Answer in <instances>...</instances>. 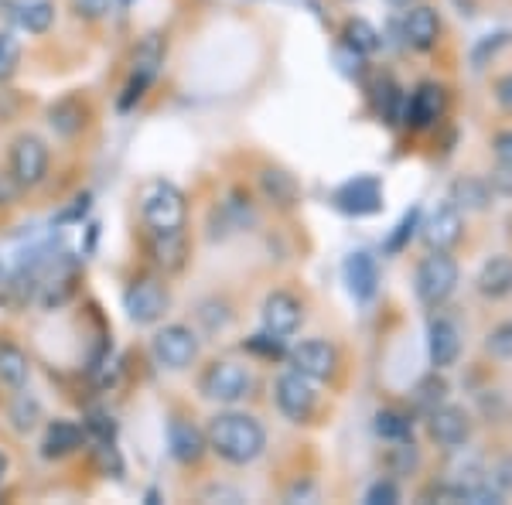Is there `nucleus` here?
Segmentation results:
<instances>
[{"label": "nucleus", "instance_id": "nucleus-1", "mask_svg": "<svg viewBox=\"0 0 512 505\" xmlns=\"http://www.w3.org/2000/svg\"><path fill=\"white\" fill-rule=\"evenodd\" d=\"M205 437H209L212 451L222 461H229V465H250V461L263 454V447H267V430H263L260 420L239 410L216 413Z\"/></svg>", "mask_w": 512, "mask_h": 505}, {"label": "nucleus", "instance_id": "nucleus-2", "mask_svg": "<svg viewBox=\"0 0 512 505\" xmlns=\"http://www.w3.org/2000/svg\"><path fill=\"white\" fill-rule=\"evenodd\" d=\"M188 202L185 192L171 181H151L140 192V222L147 236H178L185 233Z\"/></svg>", "mask_w": 512, "mask_h": 505}, {"label": "nucleus", "instance_id": "nucleus-3", "mask_svg": "<svg viewBox=\"0 0 512 505\" xmlns=\"http://www.w3.org/2000/svg\"><path fill=\"white\" fill-rule=\"evenodd\" d=\"M414 287L427 308H441L454 294V287H458V263H454V256L448 250H431V256H424L414 273Z\"/></svg>", "mask_w": 512, "mask_h": 505}, {"label": "nucleus", "instance_id": "nucleus-4", "mask_svg": "<svg viewBox=\"0 0 512 505\" xmlns=\"http://www.w3.org/2000/svg\"><path fill=\"white\" fill-rule=\"evenodd\" d=\"M161 65H164V38L161 35H147L134 48V59H130V79H127V86H123L120 110H134L140 99H144L147 89L154 86Z\"/></svg>", "mask_w": 512, "mask_h": 505}, {"label": "nucleus", "instance_id": "nucleus-5", "mask_svg": "<svg viewBox=\"0 0 512 505\" xmlns=\"http://www.w3.org/2000/svg\"><path fill=\"white\" fill-rule=\"evenodd\" d=\"M202 396L216 403H239L243 396H250L253 389V372L243 366V362L222 359L212 362L209 369L202 372Z\"/></svg>", "mask_w": 512, "mask_h": 505}, {"label": "nucleus", "instance_id": "nucleus-6", "mask_svg": "<svg viewBox=\"0 0 512 505\" xmlns=\"http://www.w3.org/2000/svg\"><path fill=\"white\" fill-rule=\"evenodd\" d=\"M48 154L45 140L35 134H21L11 144V154H7V168H11V181L18 188H38L48 175Z\"/></svg>", "mask_w": 512, "mask_h": 505}, {"label": "nucleus", "instance_id": "nucleus-7", "mask_svg": "<svg viewBox=\"0 0 512 505\" xmlns=\"http://www.w3.org/2000/svg\"><path fill=\"white\" fill-rule=\"evenodd\" d=\"M168 287L158 277H134L123 291V311L134 325H154L168 311Z\"/></svg>", "mask_w": 512, "mask_h": 505}, {"label": "nucleus", "instance_id": "nucleus-8", "mask_svg": "<svg viewBox=\"0 0 512 505\" xmlns=\"http://www.w3.org/2000/svg\"><path fill=\"white\" fill-rule=\"evenodd\" d=\"M274 396H277V407L284 413L287 420L294 424H304V420L315 417V407H318V393H315V379H308L304 372H284L274 386Z\"/></svg>", "mask_w": 512, "mask_h": 505}, {"label": "nucleus", "instance_id": "nucleus-9", "mask_svg": "<svg viewBox=\"0 0 512 505\" xmlns=\"http://www.w3.org/2000/svg\"><path fill=\"white\" fill-rule=\"evenodd\" d=\"M151 349H154L158 366L181 372L198 359V335L188 325H164L158 335H154Z\"/></svg>", "mask_w": 512, "mask_h": 505}, {"label": "nucleus", "instance_id": "nucleus-10", "mask_svg": "<svg viewBox=\"0 0 512 505\" xmlns=\"http://www.w3.org/2000/svg\"><path fill=\"white\" fill-rule=\"evenodd\" d=\"M444 103H448L444 89L437 82H424V86H417L414 93L403 99V123H410L414 130L434 127L444 117Z\"/></svg>", "mask_w": 512, "mask_h": 505}, {"label": "nucleus", "instance_id": "nucleus-11", "mask_svg": "<svg viewBox=\"0 0 512 505\" xmlns=\"http://www.w3.org/2000/svg\"><path fill=\"white\" fill-rule=\"evenodd\" d=\"M287 359H291V366L297 372H304L308 379H315V383H321V379H328L338 366V352L335 345L321 342V338H308V342L294 345L291 352H287Z\"/></svg>", "mask_w": 512, "mask_h": 505}, {"label": "nucleus", "instance_id": "nucleus-12", "mask_svg": "<svg viewBox=\"0 0 512 505\" xmlns=\"http://www.w3.org/2000/svg\"><path fill=\"white\" fill-rule=\"evenodd\" d=\"M301 301L291 294V291H274V294H267V301H263V311H260V318H263V331H270V335H277V338H291L297 325H301Z\"/></svg>", "mask_w": 512, "mask_h": 505}, {"label": "nucleus", "instance_id": "nucleus-13", "mask_svg": "<svg viewBox=\"0 0 512 505\" xmlns=\"http://www.w3.org/2000/svg\"><path fill=\"white\" fill-rule=\"evenodd\" d=\"M427 430H431V437L441 447H461L468 441V434H472V420H468V413L461 407L441 403L437 410L427 413Z\"/></svg>", "mask_w": 512, "mask_h": 505}, {"label": "nucleus", "instance_id": "nucleus-14", "mask_svg": "<svg viewBox=\"0 0 512 505\" xmlns=\"http://www.w3.org/2000/svg\"><path fill=\"white\" fill-rule=\"evenodd\" d=\"M168 451L181 465H198V461L205 458V451H209V437H205L192 420L175 417L168 424Z\"/></svg>", "mask_w": 512, "mask_h": 505}, {"label": "nucleus", "instance_id": "nucleus-15", "mask_svg": "<svg viewBox=\"0 0 512 505\" xmlns=\"http://www.w3.org/2000/svg\"><path fill=\"white\" fill-rule=\"evenodd\" d=\"M335 205L349 215H373L383 205V188L376 178H352L335 192Z\"/></svg>", "mask_w": 512, "mask_h": 505}, {"label": "nucleus", "instance_id": "nucleus-16", "mask_svg": "<svg viewBox=\"0 0 512 505\" xmlns=\"http://www.w3.org/2000/svg\"><path fill=\"white\" fill-rule=\"evenodd\" d=\"M86 427L76 424V420H52V424L45 427V437H41V454H45L48 461H59V458H69V454H76L82 444H86Z\"/></svg>", "mask_w": 512, "mask_h": 505}, {"label": "nucleus", "instance_id": "nucleus-17", "mask_svg": "<svg viewBox=\"0 0 512 505\" xmlns=\"http://www.w3.org/2000/svg\"><path fill=\"white\" fill-rule=\"evenodd\" d=\"M437 38H441V18H437L434 7H427V4L410 7L407 18H403V41H407L414 52H431L437 45Z\"/></svg>", "mask_w": 512, "mask_h": 505}, {"label": "nucleus", "instance_id": "nucleus-18", "mask_svg": "<svg viewBox=\"0 0 512 505\" xmlns=\"http://www.w3.org/2000/svg\"><path fill=\"white\" fill-rule=\"evenodd\" d=\"M427 352L434 369H451L461 355V331L451 318H434L427 328Z\"/></svg>", "mask_w": 512, "mask_h": 505}, {"label": "nucleus", "instance_id": "nucleus-19", "mask_svg": "<svg viewBox=\"0 0 512 505\" xmlns=\"http://www.w3.org/2000/svg\"><path fill=\"white\" fill-rule=\"evenodd\" d=\"M461 229H465V222H461V209H454L451 202H444L441 209L427 219L424 243L431 246V250H451V246L461 239Z\"/></svg>", "mask_w": 512, "mask_h": 505}, {"label": "nucleus", "instance_id": "nucleus-20", "mask_svg": "<svg viewBox=\"0 0 512 505\" xmlns=\"http://www.w3.org/2000/svg\"><path fill=\"white\" fill-rule=\"evenodd\" d=\"M345 284H349V294L355 301H373L376 287H379V267H376V256L359 250L349 256L345 263Z\"/></svg>", "mask_w": 512, "mask_h": 505}, {"label": "nucleus", "instance_id": "nucleus-21", "mask_svg": "<svg viewBox=\"0 0 512 505\" xmlns=\"http://www.w3.org/2000/svg\"><path fill=\"white\" fill-rule=\"evenodd\" d=\"M475 287H478V294L489 297V301L509 297L512 294V256H492V260H485L475 277Z\"/></svg>", "mask_w": 512, "mask_h": 505}, {"label": "nucleus", "instance_id": "nucleus-22", "mask_svg": "<svg viewBox=\"0 0 512 505\" xmlns=\"http://www.w3.org/2000/svg\"><path fill=\"white\" fill-rule=\"evenodd\" d=\"M86 120H89V110H86V103H82L79 96H62V99H55V103L48 106V127H52L59 137L82 134Z\"/></svg>", "mask_w": 512, "mask_h": 505}, {"label": "nucleus", "instance_id": "nucleus-23", "mask_svg": "<svg viewBox=\"0 0 512 505\" xmlns=\"http://www.w3.org/2000/svg\"><path fill=\"white\" fill-rule=\"evenodd\" d=\"M11 18L28 35H45L55 24V4L52 0H14Z\"/></svg>", "mask_w": 512, "mask_h": 505}, {"label": "nucleus", "instance_id": "nucleus-24", "mask_svg": "<svg viewBox=\"0 0 512 505\" xmlns=\"http://www.w3.org/2000/svg\"><path fill=\"white\" fill-rule=\"evenodd\" d=\"M448 202L454 209H465V212H485L492 205V185L485 178H458L451 185V198Z\"/></svg>", "mask_w": 512, "mask_h": 505}, {"label": "nucleus", "instance_id": "nucleus-25", "mask_svg": "<svg viewBox=\"0 0 512 505\" xmlns=\"http://www.w3.org/2000/svg\"><path fill=\"white\" fill-rule=\"evenodd\" d=\"M260 188L270 202L280 205V209H291L297 198H301V188H297L294 175H287L284 168H263L260 171Z\"/></svg>", "mask_w": 512, "mask_h": 505}, {"label": "nucleus", "instance_id": "nucleus-26", "mask_svg": "<svg viewBox=\"0 0 512 505\" xmlns=\"http://www.w3.org/2000/svg\"><path fill=\"white\" fill-rule=\"evenodd\" d=\"M31 376V359L14 342H0V383L11 389H24Z\"/></svg>", "mask_w": 512, "mask_h": 505}, {"label": "nucleus", "instance_id": "nucleus-27", "mask_svg": "<svg viewBox=\"0 0 512 505\" xmlns=\"http://www.w3.org/2000/svg\"><path fill=\"white\" fill-rule=\"evenodd\" d=\"M147 250H151L154 263H158L164 273H175V270L185 267V253H188L185 233H178V236H147Z\"/></svg>", "mask_w": 512, "mask_h": 505}, {"label": "nucleus", "instance_id": "nucleus-28", "mask_svg": "<svg viewBox=\"0 0 512 505\" xmlns=\"http://www.w3.org/2000/svg\"><path fill=\"white\" fill-rule=\"evenodd\" d=\"M376 434L383 437V441H390V444H403V441H410V437H414V420H410L403 410L386 407V410L376 413Z\"/></svg>", "mask_w": 512, "mask_h": 505}, {"label": "nucleus", "instance_id": "nucleus-29", "mask_svg": "<svg viewBox=\"0 0 512 505\" xmlns=\"http://www.w3.org/2000/svg\"><path fill=\"white\" fill-rule=\"evenodd\" d=\"M345 45H349L355 55H373V52H379L383 41H379V31L373 28V24L355 18V21L345 24Z\"/></svg>", "mask_w": 512, "mask_h": 505}, {"label": "nucleus", "instance_id": "nucleus-30", "mask_svg": "<svg viewBox=\"0 0 512 505\" xmlns=\"http://www.w3.org/2000/svg\"><path fill=\"white\" fill-rule=\"evenodd\" d=\"M414 400H417L420 410L431 413V410L441 407L444 400H448V383H444V379L437 376V372H431V376L420 379V383H417V396H414Z\"/></svg>", "mask_w": 512, "mask_h": 505}, {"label": "nucleus", "instance_id": "nucleus-31", "mask_svg": "<svg viewBox=\"0 0 512 505\" xmlns=\"http://www.w3.org/2000/svg\"><path fill=\"white\" fill-rule=\"evenodd\" d=\"M38 413H41L38 400H31L28 393H21V389H18V400H14V407H11L14 427H18V430H31V427L38 424Z\"/></svg>", "mask_w": 512, "mask_h": 505}, {"label": "nucleus", "instance_id": "nucleus-32", "mask_svg": "<svg viewBox=\"0 0 512 505\" xmlns=\"http://www.w3.org/2000/svg\"><path fill=\"white\" fill-rule=\"evenodd\" d=\"M485 349H489L495 359H512V318L489 331V342H485Z\"/></svg>", "mask_w": 512, "mask_h": 505}, {"label": "nucleus", "instance_id": "nucleus-33", "mask_svg": "<svg viewBox=\"0 0 512 505\" xmlns=\"http://www.w3.org/2000/svg\"><path fill=\"white\" fill-rule=\"evenodd\" d=\"M246 349H250L253 355H260V359H280L284 355V338L270 335V331H263V335H253L250 342H246Z\"/></svg>", "mask_w": 512, "mask_h": 505}, {"label": "nucleus", "instance_id": "nucleus-34", "mask_svg": "<svg viewBox=\"0 0 512 505\" xmlns=\"http://www.w3.org/2000/svg\"><path fill=\"white\" fill-rule=\"evenodd\" d=\"M18 59H21V45H18V38H14L11 31H0V79L11 76L14 65H18Z\"/></svg>", "mask_w": 512, "mask_h": 505}, {"label": "nucleus", "instance_id": "nucleus-35", "mask_svg": "<svg viewBox=\"0 0 512 505\" xmlns=\"http://www.w3.org/2000/svg\"><path fill=\"white\" fill-rule=\"evenodd\" d=\"M417 219H420V209H410L407 215H403V222L396 226V233L390 236V243H386V253H400L403 250V243H407V239L414 236Z\"/></svg>", "mask_w": 512, "mask_h": 505}, {"label": "nucleus", "instance_id": "nucleus-36", "mask_svg": "<svg viewBox=\"0 0 512 505\" xmlns=\"http://www.w3.org/2000/svg\"><path fill=\"white\" fill-rule=\"evenodd\" d=\"M366 502L369 505H393V502H400V488H396L390 478H379L376 485H369Z\"/></svg>", "mask_w": 512, "mask_h": 505}, {"label": "nucleus", "instance_id": "nucleus-37", "mask_svg": "<svg viewBox=\"0 0 512 505\" xmlns=\"http://www.w3.org/2000/svg\"><path fill=\"white\" fill-rule=\"evenodd\" d=\"M72 7H76L79 18H86V21H99V18H106V14H110L113 0H72Z\"/></svg>", "mask_w": 512, "mask_h": 505}, {"label": "nucleus", "instance_id": "nucleus-38", "mask_svg": "<svg viewBox=\"0 0 512 505\" xmlns=\"http://www.w3.org/2000/svg\"><path fill=\"white\" fill-rule=\"evenodd\" d=\"M506 41H509V35H489V38H485L482 45L475 48V69H482V65H485V55H495L502 45H506Z\"/></svg>", "mask_w": 512, "mask_h": 505}, {"label": "nucleus", "instance_id": "nucleus-39", "mask_svg": "<svg viewBox=\"0 0 512 505\" xmlns=\"http://www.w3.org/2000/svg\"><path fill=\"white\" fill-rule=\"evenodd\" d=\"M492 192H502V195H512V164H499L492 171Z\"/></svg>", "mask_w": 512, "mask_h": 505}, {"label": "nucleus", "instance_id": "nucleus-40", "mask_svg": "<svg viewBox=\"0 0 512 505\" xmlns=\"http://www.w3.org/2000/svg\"><path fill=\"white\" fill-rule=\"evenodd\" d=\"M495 103H499L506 113H512V72L502 79H495Z\"/></svg>", "mask_w": 512, "mask_h": 505}, {"label": "nucleus", "instance_id": "nucleus-41", "mask_svg": "<svg viewBox=\"0 0 512 505\" xmlns=\"http://www.w3.org/2000/svg\"><path fill=\"white\" fill-rule=\"evenodd\" d=\"M492 147H495V157H499V164H512V130H502V134H495Z\"/></svg>", "mask_w": 512, "mask_h": 505}, {"label": "nucleus", "instance_id": "nucleus-42", "mask_svg": "<svg viewBox=\"0 0 512 505\" xmlns=\"http://www.w3.org/2000/svg\"><path fill=\"white\" fill-rule=\"evenodd\" d=\"M492 482L502 488V492H512V458L502 461L499 468L492 471Z\"/></svg>", "mask_w": 512, "mask_h": 505}, {"label": "nucleus", "instance_id": "nucleus-43", "mask_svg": "<svg viewBox=\"0 0 512 505\" xmlns=\"http://www.w3.org/2000/svg\"><path fill=\"white\" fill-rule=\"evenodd\" d=\"M86 209H89V195H79V198H76V205H72L69 212H62V215H59V222H72V219H82V215H86Z\"/></svg>", "mask_w": 512, "mask_h": 505}, {"label": "nucleus", "instance_id": "nucleus-44", "mask_svg": "<svg viewBox=\"0 0 512 505\" xmlns=\"http://www.w3.org/2000/svg\"><path fill=\"white\" fill-rule=\"evenodd\" d=\"M7 468H11V465H7V454L0 451V485H4V478H7Z\"/></svg>", "mask_w": 512, "mask_h": 505}, {"label": "nucleus", "instance_id": "nucleus-45", "mask_svg": "<svg viewBox=\"0 0 512 505\" xmlns=\"http://www.w3.org/2000/svg\"><path fill=\"white\" fill-rule=\"evenodd\" d=\"M390 4H393V7H410L414 0H390Z\"/></svg>", "mask_w": 512, "mask_h": 505}, {"label": "nucleus", "instance_id": "nucleus-46", "mask_svg": "<svg viewBox=\"0 0 512 505\" xmlns=\"http://www.w3.org/2000/svg\"><path fill=\"white\" fill-rule=\"evenodd\" d=\"M0 280H4V263H0Z\"/></svg>", "mask_w": 512, "mask_h": 505}, {"label": "nucleus", "instance_id": "nucleus-47", "mask_svg": "<svg viewBox=\"0 0 512 505\" xmlns=\"http://www.w3.org/2000/svg\"><path fill=\"white\" fill-rule=\"evenodd\" d=\"M0 4H4V0H0Z\"/></svg>", "mask_w": 512, "mask_h": 505}]
</instances>
